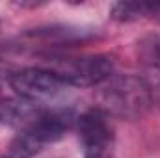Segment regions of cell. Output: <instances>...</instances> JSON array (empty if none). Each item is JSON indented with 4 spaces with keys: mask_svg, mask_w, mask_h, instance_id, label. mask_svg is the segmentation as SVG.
<instances>
[{
    "mask_svg": "<svg viewBox=\"0 0 160 158\" xmlns=\"http://www.w3.org/2000/svg\"><path fill=\"white\" fill-rule=\"evenodd\" d=\"M155 93L142 77L112 75L101 87V110L108 116L136 119L153 104Z\"/></svg>",
    "mask_w": 160,
    "mask_h": 158,
    "instance_id": "cell-1",
    "label": "cell"
},
{
    "mask_svg": "<svg viewBox=\"0 0 160 158\" xmlns=\"http://www.w3.org/2000/svg\"><path fill=\"white\" fill-rule=\"evenodd\" d=\"M157 15L160 17V4H158V7H157Z\"/></svg>",
    "mask_w": 160,
    "mask_h": 158,
    "instance_id": "cell-10",
    "label": "cell"
},
{
    "mask_svg": "<svg viewBox=\"0 0 160 158\" xmlns=\"http://www.w3.org/2000/svg\"><path fill=\"white\" fill-rule=\"evenodd\" d=\"M84 158H114V128L110 116L101 108H91L77 119Z\"/></svg>",
    "mask_w": 160,
    "mask_h": 158,
    "instance_id": "cell-4",
    "label": "cell"
},
{
    "mask_svg": "<svg viewBox=\"0 0 160 158\" xmlns=\"http://www.w3.org/2000/svg\"><path fill=\"white\" fill-rule=\"evenodd\" d=\"M47 112L38 102L21 99V97H11L6 101H0V123L11 128L24 130L32 126L38 119Z\"/></svg>",
    "mask_w": 160,
    "mask_h": 158,
    "instance_id": "cell-6",
    "label": "cell"
},
{
    "mask_svg": "<svg viewBox=\"0 0 160 158\" xmlns=\"http://www.w3.org/2000/svg\"><path fill=\"white\" fill-rule=\"evenodd\" d=\"M158 4L147 2H119L112 7V17L118 21H136L147 15H157Z\"/></svg>",
    "mask_w": 160,
    "mask_h": 158,
    "instance_id": "cell-8",
    "label": "cell"
},
{
    "mask_svg": "<svg viewBox=\"0 0 160 158\" xmlns=\"http://www.w3.org/2000/svg\"><path fill=\"white\" fill-rule=\"evenodd\" d=\"M15 71H11L6 63H0V80L2 78H6L8 82H9V78H11V75H13Z\"/></svg>",
    "mask_w": 160,
    "mask_h": 158,
    "instance_id": "cell-9",
    "label": "cell"
},
{
    "mask_svg": "<svg viewBox=\"0 0 160 158\" xmlns=\"http://www.w3.org/2000/svg\"><path fill=\"white\" fill-rule=\"evenodd\" d=\"M140 63L143 67L142 78L155 95L160 93V34L149 36L140 43Z\"/></svg>",
    "mask_w": 160,
    "mask_h": 158,
    "instance_id": "cell-7",
    "label": "cell"
},
{
    "mask_svg": "<svg viewBox=\"0 0 160 158\" xmlns=\"http://www.w3.org/2000/svg\"><path fill=\"white\" fill-rule=\"evenodd\" d=\"M114 58L108 54H91L78 58H50L45 69L52 71L67 86H101L114 75Z\"/></svg>",
    "mask_w": 160,
    "mask_h": 158,
    "instance_id": "cell-3",
    "label": "cell"
},
{
    "mask_svg": "<svg viewBox=\"0 0 160 158\" xmlns=\"http://www.w3.org/2000/svg\"><path fill=\"white\" fill-rule=\"evenodd\" d=\"M9 86L17 93V97L43 104L50 99H56L69 86L58 78L52 71L45 67H30L15 71L9 78Z\"/></svg>",
    "mask_w": 160,
    "mask_h": 158,
    "instance_id": "cell-5",
    "label": "cell"
},
{
    "mask_svg": "<svg viewBox=\"0 0 160 158\" xmlns=\"http://www.w3.org/2000/svg\"><path fill=\"white\" fill-rule=\"evenodd\" d=\"M0 158H2V156H0Z\"/></svg>",
    "mask_w": 160,
    "mask_h": 158,
    "instance_id": "cell-11",
    "label": "cell"
},
{
    "mask_svg": "<svg viewBox=\"0 0 160 158\" xmlns=\"http://www.w3.org/2000/svg\"><path fill=\"white\" fill-rule=\"evenodd\" d=\"M77 116L67 108H47L32 126L21 130L9 145L8 158H32L48 143L58 141L77 121Z\"/></svg>",
    "mask_w": 160,
    "mask_h": 158,
    "instance_id": "cell-2",
    "label": "cell"
}]
</instances>
